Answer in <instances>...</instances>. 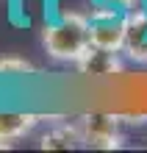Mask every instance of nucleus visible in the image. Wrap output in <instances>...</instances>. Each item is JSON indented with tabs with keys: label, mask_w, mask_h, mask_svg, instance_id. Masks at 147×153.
<instances>
[{
	"label": "nucleus",
	"mask_w": 147,
	"mask_h": 153,
	"mask_svg": "<svg viewBox=\"0 0 147 153\" xmlns=\"http://www.w3.org/2000/svg\"><path fill=\"white\" fill-rule=\"evenodd\" d=\"M42 45L56 61H75L92 48V20L89 14L67 11L58 22L47 25L42 31Z\"/></svg>",
	"instance_id": "nucleus-1"
},
{
	"label": "nucleus",
	"mask_w": 147,
	"mask_h": 153,
	"mask_svg": "<svg viewBox=\"0 0 147 153\" xmlns=\"http://www.w3.org/2000/svg\"><path fill=\"white\" fill-rule=\"evenodd\" d=\"M92 20V45L111 53L125 50V11L111 6H97L89 14Z\"/></svg>",
	"instance_id": "nucleus-2"
},
{
	"label": "nucleus",
	"mask_w": 147,
	"mask_h": 153,
	"mask_svg": "<svg viewBox=\"0 0 147 153\" xmlns=\"http://www.w3.org/2000/svg\"><path fill=\"white\" fill-rule=\"evenodd\" d=\"M78 128H81V142H86L89 148H100V150L122 148V134L117 131V117L86 114L81 117Z\"/></svg>",
	"instance_id": "nucleus-3"
},
{
	"label": "nucleus",
	"mask_w": 147,
	"mask_h": 153,
	"mask_svg": "<svg viewBox=\"0 0 147 153\" xmlns=\"http://www.w3.org/2000/svg\"><path fill=\"white\" fill-rule=\"evenodd\" d=\"M125 53L139 64H147V11L142 6L125 11Z\"/></svg>",
	"instance_id": "nucleus-4"
},
{
	"label": "nucleus",
	"mask_w": 147,
	"mask_h": 153,
	"mask_svg": "<svg viewBox=\"0 0 147 153\" xmlns=\"http://www.w3.org/2000/svg\"><path fill=\"white\" fill-rule=\"evenodd\" d=\"M75 67L81 70L83 75H92V78H106V75H117L122 73V61H119V53H111V50H103V48H92L75 61Z\"/></svg>",
	"instance_id": "nucleus-5"
},
{
	"label": "nucleus",
	"mask_w": 147,
	"mask_h": 153,
	"mask_svg": "<svg viewBox=\"0 0 147 153\" xmlns=\"http://www.w3.org/2000/svg\"><path fill=\"white\" fill-rule=\"evenodd\" d=\"M42 117L31 111H0V139L3 142H17L39 125Z\"/></svg>",
	"instance_id": "nucleus-6"
},
{
	"label": "nucleus",
	"mask_w": 147,
	"mask_h": 153,
	"mask_svg": "<svg viewBox=\"0 0 147 153\" xmlns=\"http://www.w3.org/2000/svg\"><path fill=\"white\" fill-rule=\"evenodd\" d=\"M78 142H81V128H78V125L64 123V125L50 128L47 134H42L39 148L42 150H69V148H75Z\"/></svg>",
	"instance_id": "nucleus-7"
},
{
	"label": "nucleus",
	"mask_w": 147,
	"mask_h": 153,
	"mask_svg": "<svg viewBox=\"0 0 147 153\" xmlns=\"http://www.w3.org/2000/svg\"><path fill=\"white\" fill-rule=\"evenodd\" d=\"M25 73H36V67L28 59H20V56H3L0 59V75H25Z\"/></svg>",
	"instance_id": "nucleus-8"
},
{
	"label": "nucleus",
	"mask_w": 147,
	"mask_h": 153,
	"mask_svg": "<svg viewBox=\"0 0 147 153\" xmlns=\"http://www.w3.org/2000/svg\"><path fill=\"white\" fill-rule=\"evenodd\" d=\"M97 6H111V8H119V11H131V8H139L142 3L139 0H95Z\"/></svg>",
	"instance_id": "nucleus-9"
},
{
	"label": "nucleus",
	"mask_w": 147,
	"mask_h": 153,
	"mask_svg": "<svg viewBox=\"0 0 147 153\" xmlns=\"http://www.w3.org/2000/svg\"><path fill=\"white\" fill-rule=\"evenodd\" d=\"M11 145H14V142H3V139H0V150H11Z\"/></svg>",
	"instance_id": "nucleus-10"
}]
</instances>
